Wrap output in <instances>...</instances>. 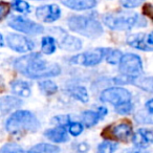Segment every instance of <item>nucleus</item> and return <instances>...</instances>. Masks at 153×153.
Here are the masks:
<instances>
[{
  "label": "nucleus",
  "instance_id": "obj_1",
  "mask_svg": "<svg viewBox=\"0 0 153 153\" xmlns=\"http://www.w3.org/2000/svg\"><path fill=\"white\" fill-rule=\"evenodd\" d=\"M14 66L21 74L34 80L57 76L61 72V68L57 63L44 60L39 53H32L18 58L14 62Z\"/></svg>",
  "mask_w": 153,
  "mask_h": 153
},
{
  "label": "nucleus",
  "instance_id": "obj_2",
  "mask_svg": "<svg viewBox=\"0 0 153 153\" xmlns=\"http://www.w3.org/2000/svg\"><path fill=\"white\" fill-rule=\"evenodd\" d=\"M103 22L113 30H130L135 27L147 26V20L131 11H117L103 16Z\"/></svg>",
  "mask_w": 153,
  "mask_h": 153
},
{
  "label": "nucleus",
  "instance_id": "obj_3",
  "mask_svg": "<svg viewBox=\"0 0 153 153\" xmlns=\"http://www.w3.org/2000/svg\"><path fill=\"white\" fill-rule=\"evenodd\" d=\"M7 130L13 135L34 132L39 129L40 123L38 119L27 110H17L9 117L5 124Z\"/></svg>",
  "mask_w": 153,
  "mask_h": 153
},
{
  "label": "nucleus",
  "instance_id": "obj_4",
  "mask_svg": "<svg viewBox=\"0 0 153 153\" xmlns=\"http://www.w3.org/2000/svg\"><path fill=\"white\" fill-rule=\"evenodd\" d=\"M69 28L87 38H98L103 34V26L98 19L89 16H71L67 20Z\"/></svg>",
  "mask_w": 153,
  "mask_h": 153
},
{
  "label": "nucleus",
  "instance_id": "obj_5",
  "mask_svg": "<svg viewBox=\"0 0 153 153\" xmlns=\"http://www.w3.org/2000/svg\"><path fill=\"white\" fill-rule=\"evenodd\" d=\"M120 71L127 78H137L143 72V63L140 56L135 53L123 55L120 61Z\"/></svg>",
  "mask_w": 153,
  "mask_h": 153
},
{
  "label": "nucleus",
  "instance_id": "obj_6",
  "mask_svg": "<svg viewBox=\"0 0 153 153\" xmlns=\"http://www.w3.org/2000/svg\"><path fill=\"white\" fill-rule=\"evenodd\" d=\"M7 23L10 27L27 35H39L44 30L42 25L21 16H11Z\"/></svg>",
  "mask_w": 153,
  "mask_h": 153
},
{
  "label": "nucleus",
  "instance_id": "obj_7",
  "mask_svg": "<svg viewBox=\"0 0 153 153\" xmlns=\"http://www.w3.org/2000/svg\"><path fill=\"white\" fill-rule=\"evenodd\" d=\"M100 100L102 102L110 103L114 106H117L123 103L130 102L131 94L123 87H110L103 90L100 96Z\"/></svg>",
  "mask_w": 153,
  "mask_h": 153
},
{
  "label": "nucleus",
  "instance_id": "obj_8",
  "mask_svg": "<svg viewBox=\"0 0 153 153\" xmlns=\"http://www.w3.org/2000/svg\"><path fill=\"white\" fill-rule=\"evenodd\" d=\"M103 59H104V48H96L74 56L70 58V62L76 65L94 66L100 64Z\"/></svg>",
  "mask_w": 153,
  "mask_h": 153
},
{
  "label": "nucleus",
  "instance_id": "obj_9",
  "mask_svg": "<svg viewBox=\"0 0 153 153\" xmlns=\"http://www.w3.org/2000/svg\"><path fill=\"white\" fill-rule=\"evenodd\" d=\"M7 45L17 53H28L35 47V43L30 39L18 34L7 35Z\"/></svg>",
  "mask_w": 153,
  "mask_h": 153
},
{
  "label": "nucleus",
  "instance_id": "obj_10",
  "mask_svg": "<svg viewBox=\"0 0 153 153\" xmlns=\"http://www.w3.org/2000/svg\"><path fill=\"white\" fill-rule=\"evenodd\" d=\"M36 17L46 23L55 22L61 17V10L57 4H45L37 7Z\"/></svg>",
  "mask_w": 153,
  "mask_h": 153
},
{
  "label": "nucleus",
  "instance_id": "obj_11",
  "mask_svg": "<svg viewBox=\"0 0 153 153\" xmlns=\"http://www.w3.org/2000/svg\"><path fill=\"white\" fill-rule=\"evenodd\" d=\"M57 40L61 48L67 51H76L82 48V41L76 37L68 35L63 30H60V33L57 34Z\"/></svg>",
  "mask_w": 153,
  "mask_h": 153
},
{
  "label": "nucleus",
  "instance_id": "obj_12",
  "mask_svg": "<svg viewBox=\"0 0 153 153\" xmlns=\"http://www.w3.org/2000/svg\"><path fill=\"white\" fill-rule=\"evenodd\" d=\"M153 140L152 130L148 128H140L135 134L132 135V142L138 149H146Z\"/></svg>",
  "mask_w": 153,
  "mask_h": 153
},
{
  "label": "nucleus",
  "instance_id": "obj_13",
  "mask_svg": "<svg viewBox=\"0 0 153 153\" xmlns=\"http://www.w3.org/2000/svg\"><path fill=\"white\" fill-rule=\"evenodd\" d=\"M109 129H110L111 136L115 137L117 140H128L132 136V126H131V124L127 123V122L120 123V124H117V125L113 126L112 128L109 127Z\"/></svg>",
  "mask_w": 153,
  "mask_h": 153
},
{
  "label": "nucleus",
  "instance_id": "obj_14",
  "mask_svg": "<svg viewBox=\"0 0 153 153\" xmlns=\"http://www.w3.org/2000/svg\"><path fill=\"white\" fill-rule=\"evenodd\" d=\"M127 44H129L130 46L134 47L136 49H140V51H152V47L147 44V35L143 34V33L131 34L130 36H128Z\"/></svg>",
  "mask_w": 153,
  "mask_h": 153
},
{
  "label": "nucleus",
  "instance_id": "obj_15",
  "mask_svg": "<svg viewBox=\"0 0 153 153\" xmlns=\"http://www.w3.org/2000/svg\"><path fill=\"white\" fill-rule=\"evenodd\" d=\"M61 3L74 11H87L97 5V1L94 0H63Z\"/></svg>",
  "mask_w": 153,
  "mask_h": 153
},
{
  "label": "nucleus",
  "instance_id": "obj_16",
  "mask_svg": "<svg viewBox=\"0 0 153 153\" xmlns=\"http://www.w3.org/2000/svg\"><path fill=\"white\" fill-rule=\"evenodd\" d=\"M22 105V102L19 99L12 96H5L0 98V112L2 114L11 112L14 109L19 108Z\"/></svg>",
  "mask_w": 153,
  "mask_h": 153
},
{
  "label": "nucleus",
  "instance_id": "obj_17",
  "mask_svg": "<svg viewBox=\"0 0 153 153\" xmlns=\"http://www.w3.org/2000/svg\"><path fill=\"white\" fill-rule=\"evenodd\" d=\"M45 136L53 143H64L68 140V135L65 128L61 127V126L46 130L45 131Z\"/></svg>",
  "mask_w": 153,
  "mask_h": 153
},
{
  "label": "nucleus",
  "instance_id": "obj_18",
  "mask_svg": "<svg viewBox=\"0 0 153 153\" xmlns=\"http://www.w3.org/2000/svg\"><path fill=\"white\" fill-rule=\"evenodd\" d=\"M12 90L15 94L22 98H27L30 96V86L27 82L22 81V80H15L11 83Z\"/></svg>",
  "mask_w": 153,
  "mask_h": 153
},
{
  "label": "nucleus",
  "instance_id": "obj_19",
  "mask_svg": "<svg viewBox=\"0 0 153 153\" xmlns=\"http://www.w3.org/2000/svg\"><path fill=\"white\" fill-rule=\"evenodd\" d=\"M131 83L135 86H138L142 89L148 92H152V78L151 76H137V78H127L126 76V84Z\"/></svg>",
  "mask_w": 153,
  "mask_h": 153
},
{
  "label": "nucleus",
  "instance_id": "obj_20",
  "mask_svg": "<svg viewBox=\"0 0 153 153\" xmlns=\"http://www.w3.org/2000/svg\"><path fill=\"white\" fill-rule=\"evenodd\" d=\"M27 153H60V148L53 144H38L30 148Z\"/></svg>",
  "mask_w": 153,
  "mask_h": 153
},
{
  "label": "nucleus",
  "instance_id": "obj_21",
  "mask_svg": "<svg viewBox=\"0 0 153 153\" xmlns=\"http://www.w3.org/2000/svg\"><path fill=\"white\" fill-rule=\"evenodd\" d=\"M68 91L74 99L81 101L82 103H87L89 101L88 92L83 86H74V87H70Z\"/></svg>",
  "mask_w": 153,
  "mask_h": 153
},
{
  "label": "nucleus",
  "instance_id": "obj_22",
  "mask_svg": "<svg viewBox=\"0 0 153 153\" xmlns=\"http://www.w3.org/2000/svg\"><path fill=\"white\" fill-rule=\"evenodd\" d=\"M122 57H123V53H122L121 51L104 48V59L106 60L107 63L112 64V65L117 64L120 63Z\"/></svg>",
  "mask_w": 153,
  "mask_h": 153
},
{
  "label": "nucleus",
  "instance_id": "obj_23",
  "mask_svg": "<svg viewBox=\"0 0 153 153\" xmlns=\"http://www.w3.org/2000/svg\"><path fill=\"white\" fill-rule=\"evenodd\" d=\"M41 48L43 53L45 55H51L56 51V39L51 36H45L42 38L41 42Z\"/></svg>",
  "mask_w": 153,
  "mask_h": 153
},
{
  "label": "nucleus",
  "instance_id": "obj_24",
  "mask_svg": "<svg viewBox=\"0 0 153 153\" xmlns=\"http://www.w3.org/2000/svg\"><path fill=\"white\" fill-rule=\"evenodd\" d=\"M99 120H100V117H99L98 113L94 112V111L87 110L82 113V121H83V124L88 128L96 125L99 122Z\"/></svg>",
  "mask_w": 153,
  "mask_h": 153
},
{
  "label": "nucleus",
  "instance_id": "obj_25",
  "mask_svg": "<svg viewBox=\"0 0 153 153\" xmlns=\"http://www.w3.org/2000/svg\"><path fill=\"white\" fill-rule=\"evenodd\" d=\"M39 89L41 90L42 94L46 96H51L58 91V86L55 82L46 80V81H42L39 83Z\"/></svg>",
  "mask_w": 153,
  "mask_h": 153
},
{
  "label": "nucleus",
  "instance_id": "obj_26",
  "mask_svg": "<svg viewBox=\"0 0 153 153\" xmlns=\"http://www.w3.org/2000/svg\"><path fill=\"white\" fill-rule=\"evenodd\" d=\"M117 144L111 140H105L98 146V153H114L117 149Z\"/></svg>",
  "mask_w": 153,
  "mask_h": 153
},
{
  "label": "nucleus",
  "instance_id": "obj_27",
  "mask_svg": "<svg viewBox=\"0 0 153 153\" xmlns=\"http://www.w3.org/2000/svg\"><path fill=\"white\" fill-rule=\"evenodd\" d=\"M0 153H25V151L17 144L9 143L0 149Z\"/></svg>",
  "mask_w": 153,
  "mask_h": 153
},
{
  "label": "nucleus",
  "instance_id": "obj_28",
  "mask_svg": "<svg viewBox=\"0 0 153 153\" xmlns=\"http://www.w3.org/2000/svg\"><path fill=\"white\" fill-rule=\"evenodd\" d=\"M12 7L15 9V11L19 12V13H30V5L26 1H21V0L14 1L12 3Z\"/></svg>",
  "mask_w": 153,
  "mask_h": 153
},
{
  "label": "nucleus",
  "instance_id": "obj_29",
  "mask_svg": "<svg viewBox=\"0 0 153 153\" xmlns=\"http://www.w3.org/2000/svg\"><path fill=\"white\" fill-rule=\"evenodd\" d=\"M133 110V105H132L131 102H127V103H123V104H120L117 106H115V111L120 114H129V113L132 112Z\"/></svg>",
  "mask_w": 153,
  "mask_h": 153
},
{
  "label": "nucleus",
  "instance_id": "obj_30",
  "mask_svg": "<svg viewBox=\"0 0 153 153\" xmlns=\"http://www.w3.org/2000/svg\"><path fill=\"white\" fill-rule=\"evenodd\" d=\"M68 131L71 135L78 136L83 131V126L78 122H69L68 123Z\"/></svg>",
  "mask_w": 153,
  "mask_h": 153
},
{
  "label": "nucleus",
  "instance_id": "obj_31",
  "mask_svg": "<svg viewBox=\"0 0 153 153\" xmlns=\"http://www.w3.org/2000/svg\"><path fill=\"white\" fill-rule=\"evenodd\" d=\"M135 120L142 124H151L152 123V114L149 112L145 113L144 111H140L135 114Z\"/></svg>",
  "mask_w": 153,
  "mask_h": 153
},
{
  "label": "nucleus",
  "instance_id": "obj_32",
  "mask_svg": "<svg viewBox=\"0 0 153 153\" xmlns=\"http://www.w3.org/2000/svg\"><path fill=\"white\" fill-rule=\"evenodd\" d=\"M11 11V5L7 2H0V21L7 17Z\"/></svg>",
  "mask_w": 153,
  "mask_h": 153
},
{
  "label": "nucleus",
  "instance_id": "obj_33",
  "mask_svg": "<svg viewBox=\"0 0 153 153\" xmlns=\"http://www.w3.org/2000/svg\"><path fill=\"white\" fill-rule=\"evenodd\" d=\"M120 3H121L125 9H133V7H140V5L143 4L142 1H138V0H123V1H121Z\"/></svg>",
  "mask_w": 153,
  "mask_h": 153
},
{
  "label": "nucleus",
  "instance_id": "obj_34",
  "mask_svg": "<svg viewBox=\"0 0 153 153\" xmlns=\"http://www.w3.org/2000/svg\"><path fill=\"white\" fill-rule=\"evenodd\" d=\"M55 121L58 123V125L63 127V125H68L69 123V117L67 115H62V117H56Z\"/></svg>",
  "mask_w": 153,
  "mask_h": 153
},
{
  "label": "nucleus",
  "instance_id": "obj_35",
  "mask_svg": "<svg viewBox=\"0 0 153 153\" xmlns=\"http://www.w3.org/2000/svg\"><path fill=\"white\" fill-rule=\"evenodd\" d=\"M152 5L150 3H145L144 4V9H143V13L145 16L149 18H152Z\"/></svg>",
  "mask_w": 153,
  "mask_h": 153
},
{
  "label": "nucleus",
  "instance_id": "obj_36",
  "mask_svg": "<svg viewBox=\"0 0 153 153\" xmlns=\"http://www.w3.org/2000/svg\"><path fill=\"white\" fill-rule=\"evenodd\" d=\"M89 146L86 143H80L76 145V152L78 153H87Z\"/></svg>",
  "mask_w": 153,
  "mask_h": 153
},
{
  "label": "nucleus",
  "instance_id": "obj_37",
  "mask_svg": "<svg viewBox=\"0 0 153 153\" xmlns=\"http://www.w3.org/2000/svg\"><path fill=\"white\" fill-rule=\"evenodd\" d=\"M97 113H98V115H99V117H100V119H103V117L107 114V108H106V107H99Z\"/></svg>",
  "mask_w": 153,
  "mask_h": 153
},
{
  "label": "nucleus",
  "instance_id": "obj_38",
  "mask_svg": "<svg viewBox=\"0 0 153 153\" xmlns=\"http://www.w3.org/2000/svg\"><path fill=\"white\" fill-rule=\"evenodd\" d=\"M145 107H146L147 111H148L150 114H152V112H153V100L152 99H150V100L145 104Z\"/></svg>",
  "mask_w": 153,
  "mask_h": 153
},
{
  "label": "nucleus",
  "instance_id": "obj_39",
  "mask_svg": "<svg viewBox=\"0 0 153 153\" xmlns=\"http://www.w3.org/2000/svg\"><path fill=\"white\" fill-rule=\"evenodd\" d=\"M147 44H148L149 46H151V47H152V45H153L152 34H151V33H149V34L147 35Z\"/></svg>",
  "mask_w": 153,
  "mask_h": 153
},
{
  "label": "nucleus",
  "instance_id": "obj_40",
  "mask_svg": "<svg viewBox=\"0 0 153 153\" xmlns=\"http://www.w3.org/2000/svg\"><path fill=\"white\" fill-rule=\"evenodd\" d=\"M122 153H135V150H134V149H130V150H124Z\"/></svg>",
  "mask_w": 153,
  "mask_h": 153
},
{
  "label": "nucleus",
  "instance_id": "obj_41",
  "mask_svg": "<svg viewBox=\"0 0 153 153\" xmlns=\"http://www.w3.org/2000/svg\"><path fill=\"white\" fill-rule=\"evenodd\" d=\"M3 45V37H2V35L0 34V46H2Z\"/></svg>",
  "mask_w": 153,
  "mask_h": 153
}]
</instances>
